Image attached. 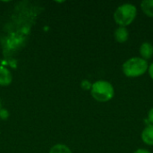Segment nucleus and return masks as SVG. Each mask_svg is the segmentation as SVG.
<instances>
[{"mask_svg":"<svg viewBox=\"0 0 153 153\" xmlns=\"http://www.w3.org/2000/svg\"><path fill=\"white\" fill-rule=\"evenodd\" d=\"M115 40L120 44L126 43L129 39V31L126 27H120L118 26L114 32Z\"/></svg>","mask_w":153,"mask_h":153,"instance_id":"39448f33","label":"nucleus"},{"mask_svg":"<svg viewBox=\"0 0 153 153\" xmlns=\"http://www.w3.org/2000/svg\"><path fill=\"white\" fill-rule=\"evenodd\" d=\"M146 121V126L148 125H152L153 126V108H152L149 112H148V115H147V118L145 119Z\"/></svg>","mask_w":153,"mask_h":153,"instance_id":"9b49d317","label":"nucleus"},{"mask_svg":"<svg viewBox=\"0 0 153 153\" xmlns=\"http://www.w3.org/2000/svg\"><path fill=\"white\" fill-rule=\"evenodd\" d=\"M9 117V113L6 109L4 108H1L0 109V118L2 119H6Z\"/></svg>","mask_w":153,"mask_h":153,"instance_id":"f8f14e48","label":"nucleus"},{"mask_svg":"<svg viewBox=\"0 0 153 153\" xmlns=\"http://www.w3.org/2000/svg\"><path fill=\"white\" fill-rule=\"evenodd\" d=\"M134 153H152L149 150L147 149H144V148H140V149H137L136 151H134Z\"/></svg>","mask_w":153,"mask_h":153,"instance_id":"4468645a","label":"nucleus"},{"mask_svg":"<svg viewBox=\"0 0 153 153\" xmlns=\"http://www.w3.org/2000/svg\"><path fill=\"white\" fill-rule=\"evenodd\" d=\"M148 61L140 56L130 57L122 65L123 74L129 78H137L145 74L148 71Z\"/></svg>","mask_w":153,"mask_h":153,"instance_id":"f03ea898","label":"nucleus"},{"mask_svg":"<svg viewBox=\"0 0 153 153\" xmlns=\"http://www.w3.org/2000/svg\"><path fill=\"white\" fill-rule=\"evenodd\" d=\"M141 10L148 16L153 18V0H143L141 2Z\"/></svg>","mask_w":153,"mask_h":153,"instance_id":"6e6552de","label":"nucleus"},{"mask_svg":"<svg viewBox=\"0 0 153 153\" xmlns=\"http://www.w3.org/2000/svg\"><path fill=\"white\" fill-rule=\"evenodd\" d=\"M142 141L148 146H153V126L148 125L146 126L142 134H141Z\"/></svg>","mask_w":153,"mask_h":153,"instance_id":"423d86ee","label":"nucleus"},{"mask_svg":"<svg viewBox=\"0 0 153 153\" xmlns=\"http://www.w3.org/2000/svg\"><path fill=\"white\" fill-rule=\"evenodd\" d=\"M147 73L149 74L150 77L152 78V80L153 81V62L152 63V64H150V65H149V67H148V71H147Z\"/></svg>","mask_w":153,"mask_h":153,"instance_id":"ddd939ff","label":"nucleus"},{"mask_svg":"<svg viewBox=\"0 0 153 153\" xmlns=\"http://www.w3.org/2000/svg\"><path fill=\"white\" fill-rule=\"evenodd\" d=\"M91 86H92V83L90 81H88V80H83L81 82V87L84 91H91Z\"/></svg>","mask_w":153,"mask_h":153,"instance_id":"9d476101","label":"nucleus"},{"mask_svg":"<svg viewBox=\"0 0 153 153\" xmlns=\"http://www.w3.org/2000/svg\"><path fill=\"white\" fill-rule=\"evenodd\" d=\"M0 109H1V102H0Z\"/></svg>","mask_w":153,"mask_h":153,"instance_id":"2eb2a0df","label":"nucleus"},{"mask_svg":"<svg viewBox=\"0 0 153 153\" xmlns=\"http://www.w3.org/2000/svg\"><path fill=\"white\" fill-rule=\"evenodd\" d=\"M139 53L142 58L148 61L153 56V44L151 42H143L139 48Z\"/></svg>","mask_w":153,"mask_h":153,"instance_id":"20e7f679","label":"nucleus"},{"mask_svg":"<svg viewBox=\"0 0 153 153\" xmlns=\"http://www.w3.org/2000/svg\"><path fill=\"white\" fill-rule=\"evenodd\" d=\"M138 10L136 5L131 3H125L117 7L114 12L113 18L118 26L127 27L134 22Z\"/></svg>","mask_w":153,"mask_h":153,"instance_id":"f257e3e1","label":"nucleus"},{"mask_svg":"<svg viewBox=\"0 0 153 153\" xmlns=\"http://www.w3.org/2000/svg\"><path fill=\"white\" fill-rule=\"evenodd\" d=\"M49 153H73L72 151L70 150L69 147H67L66 145L65 144H62V143H58V144H56L54 145L50 151Z\"/></svg>","mask_w":153,"mask_h":153,"instance_id":"1a4fd4ad","label":"nucleus"},{"mask_svg":"<svg viewBox=\"0 0 153 153\" xmlns=\"http://www.w3.org/2000/svg\"><path fill=\"white\" fill-rule=\"evenodd\" d=\"M91 94L92 98L99 102H108L115 96V88L110 82L99 80L92 83Z\"/></svg>","mask_w":153,"mask_h":153,"instance_id":"7ed1b4c3","label":"nucleus"},{"mask_svg":"<svg viewBox=\"0 0 153 153\" xmlns=\"http://www.w3.org/2000/svg\"><path fill=\"white\" fill-rule=\"evenodd\" d=\"M13 81V75L9 69L0 65V86H8Z\"/></svg>","mask_w":153,"mask_h":153,"instance_id":"0eeeda50","label":"nucleus"}]
</instances>
